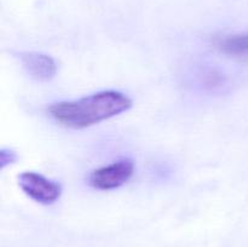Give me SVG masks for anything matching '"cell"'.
Masks as SVG:
<instances>
[{
  "mask_svg": "<svg viewBox=\"0 0 248 247\" xmlns=\"http://www.w3.org/2000/svg\"><path fill=\"white\" fill-rule=\"evenodd\" d=\"M135 174V162L124 157L111 164L93 170L89 176V184L97 190H114L125 185Z\"/></svg>",
  "mask_w": 248,
  "mask_h": 247,
  "instance_id": "7a4b0ae2",
  "label": "cell"
},
{
  "mask_svg": "<svg viewBox=\"0 0 248 247\" xmlns=\"http://www.w3.org/2000/svg\"><path fill=\"white\" fill-rule=\"evenodd\" d=\"M18 159V155L15 150L10 149V148H2L0 150V169L4 170L6 166L15 164Z\"/></svg>",
  "mask_w": 248,
  "mask_h": 247,
  "instance_id": "52a82bcc",
  "label": "cell"
},
{
  "mask_svg": "<svg viewBox=\"0 0 248 247\" xmlns=\"http://www.w3.org/2000/svg\"><path fill=\"white\" fill-rule=\"evenodd\" d=\"M18 58L26 72L39 81H48L57 74V62L50 55L36 51L19 52Z\"/></svg>",
  "mask_w": 248,
  "mask_h": 247,
  "instance_id": "277c9868",
  "label": "cell"
},
{
  "mask_svg": "<svg viewBox=\"0 0 248 247\" xmlns=\"http://www.w3.org/2000/svg\"><path fill=\"white\" fill-rule=\"evenodd\" d=\"M216 45L222 52L230 56H241L248 53V31L240 34L220 36L216 39Z\"/></svg>",
  "mask_w": 248,
  "mask_h": 247,
  "instance_id": "5b68a950",
  "label": "cell"
},
{
  "mask_svg": "<svg viewBox=\"0 0 248 247\" xmlns=\"http://www.w3.org/2000/svg\"><path fill=\"white\" fill-rule=\"evenodd\" d=\"M200 77L201 84H203L205 86L213 90L220 89L222 86H224L225 81H227L224 75L216 69H207L200 75Z\"/></svg>",
  "mask_w": 248,
  "mask_h": 247,
  "instance_id": "8992f818",
  "label": "cell"
},
{
  "mask_svg": "<svg viewBox=\"0 0 248 247\" xmlns=\"http://www.w3.org/2000/svg\"><path fill=\"white\" fill-rule=\"evenodd\" d=\"M19 188L35 202L52 205L62 195V185L53 179L34 171H26L18 176Z\"/></svg>",
  "mask_w": 248,
  "mask_h": 247,
  "instance_id": "3957f363",
  "label": "cell"
},
{
  "mask_svg": "<svg viewBox=\"0 0 248 247\" xmlns=\"http://www.w3.org/2000/svg\"><path fill=\"white\" fill-rule=\"evenodd\" d=\"M132 107L127 94L106 90L73 101H62L48 107L51 118L60 125L75 130L91 127L125 113Z\"/></svg>",
  "mask_w": 248,
  "mask_h": 247,
  "instance_id": "6da1fadb",
  "label": "cell"
}]
</instances>
